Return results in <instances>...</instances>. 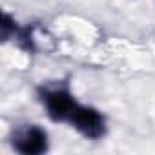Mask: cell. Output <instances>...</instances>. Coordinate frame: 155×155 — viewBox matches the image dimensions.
<instances>
[{
	"label": "cell",
	"mask_w": 155,
	"mask_h": 155,
	"mask_svg": "<svg viewBox=\"0 0 155 155\" xmlns=\"http://www.w3.org/2000/svg\"><path fill=\"white\" fill-rule=\"evenodd\" d=\"M38 99L48 113V117L53 122H69L75 108L79 106V101L71 93L69 86L66 82L49 84L38 88Z\"/></svg>",
	"instance_id": "cell-1"
},
{
	"label": "cell",
	"mask_w": 155,
	"mask_h": 155,
	"mask_svg": "<svg viewBox=\"0 0 155 155\" xmlns=\"http://www.w3.org/2000/svg\"><path fill=\"white\" fill-rule=\"evenodd\" d=\"M71 128H75L82 137L91 139V140H99L106 135V119L104 115L91 108V106H84L79 102V106L75 108L69 122Z\"/></svg>",
	"instance_id": "cell-2"
},
{
	"label": "cell",
	"mask_w": 155,
	"mask_h": 155,
	"mask_svg": "<svg viewBox=\"0 0 155 155\" xmlns=\"http://www.w3.org/2000/svg\"><path fill=\"white\" fill-rule=\"evenodd\" d=\"M11 144L22 155H40L48 151V133L37 124H26L13 131Z\"/></svg>",
	"instance_id": "cell-3"
}]
</instances>
